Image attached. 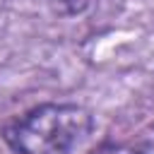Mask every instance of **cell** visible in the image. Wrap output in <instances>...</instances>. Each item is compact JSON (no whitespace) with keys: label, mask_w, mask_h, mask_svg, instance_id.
<instances>
[{"label":"cell","mask_w":154,"mask_h":154,"mask_svg":"<svg viewBox=\"0 0 154 154\" xmlns=\"http://www.w3.org/2000/svg\"><path fill=\"white\" fill-rule=\"evenodd\" d=\"M94 130V116L77 103H41L12 118L2 140L14 154H72Z\"/></svg>","instance_id":"1"},{"label":"cell","mask_w":154,"mask_h":154,"mask_svg":"<svg viewBox=\"0 0 154 154\" xmlns=\"http://www.w3.org/2000/svg\"><path fill=\"white\" fill-rule=\"evenodd\" d=\"M60 2H63V7H65L67 14H82L91 5V0H60Z\"/></svg>","instance_id":"2"},{"label":"cell","mask_w":154,"mask_h":154,"mask_svg":"<svg viewBox=\"0 0 154 154\" xmlns=\"http://www.w3.org/2000/svg\"><path fill=\"white\" fill-rule=\"evenodd\" d=\"M99 154H144V152L132 149V147H125V144H108V147L99 149Z\"/></svg>","instance_id":"3"}]
</instances>
